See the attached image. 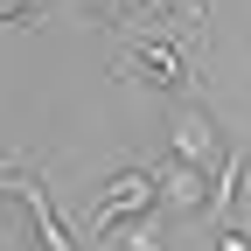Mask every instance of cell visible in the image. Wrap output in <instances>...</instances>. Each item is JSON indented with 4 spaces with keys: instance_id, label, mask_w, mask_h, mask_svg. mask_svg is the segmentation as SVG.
<instances>
[{
    "instance_id": "1",
    "label": "cell",
    "mask_w": 251,
    "mask_h": 251,
    "mask_svg": "<svg viewBox=\"0 0 251 251\" xmlns=\"http://www.w3.org/2000/svg\"><path fill=\"white\" fill-rule=\"evenodd\" d=\"M153 202H161V175L153 168H126L98 188V202H91V230L98 237H119V230H133L153 216Z\"/></svg>"
},
{
    "instance_id": "2",
    "label": "cell",
    "mask_w": 251,
    "mask_h": 251,
    "mask_svg": "<svg viewBox=\"0 0 251 251\" xmlns=\"http://www.w3.org/2000/svg\"><path fill=\"white\" fill-rule=\"evenodd\" d=\"M126 70H140L161 91H196V63H188L181 35H168V28H126Z\"/></svg>"
},
{
    "instance_id": "3",
    "label": "cell",
    "mask_w": 251,
    "mask_h": 251,
    "mask_svg": "<svg viewBox=\"0 0 251 251\" xmlns=\"http://www.w3.org/2000/svg\"><path fill=\"white\" fill-rule=\"evenodd\" d=\"M216 153H224V133H216V119H209L202 105H175L168 161H181V168H216Z\"/></svg>"
},
{
    "instance_id": "4",
    "label": "cell",
    "mask_w": 251,
    "mask_h": 251,
    "mask_svg": "<svg viewBox=\"0 0 251 251\" xmlns=\"http://www.w3.org/2000/svg\"><path fill=\"white\" fill-rule=\"evenodd\" d=\"M161 196H168L181 216H209V196H216V168H181V161H168V175H161Z\"/></svg>"
},
{
    "instance_id": "5",
    "label": "cell",
    "mask_w": 251,
    "mask_h": 251,
    "mask_svg": "<svg viewBox=\"0 0 251 251\" xmlns=\"http://www.w3.org/2000/svg\"><path fill=\"white\" fill-rule=\"evenodd\" d=\"M21 202H28V216H35V237H42V251H77L70 224H63V216H56V202H49V188H42L35 175H21Z\"/></svg>"
},
{
    "instance_id": "6",
    "label": "cell",
    "mask_w": 251,
    "mask_h": 251,
    "mask_svg": "<svg viewBox=\"0 0 251 251\" xmlns=\"http://www.w3.org/2000/svg\"><path fill=\"white\" fill-rule=\"evenodd\" d=\"M244 202V147H224V168H216V196H209V209H216V224Z\"/></svg>"
},
{
    "instance_id": "7",
    "label": "cell",
    "mask_w": 251,
    "mask_h": 251,
    "mask_svg": "<svg viewBox=\"0 0 251 251\" xmlns=\"http://www.w3.org/2000/svg\"><path fill=\"white\" fill-rule=\"evenodd\" d=\"M105 251H168V237H161V224H133V230H119Z\"/></svg>"
},
{
    "instance_id": "8",
    "label": "cell",
    "mask_w": 251,
    "mask_h": 251,
    "mask_svg": "<svg viewBox=\"0 0 251 251\" xmlns=\"http://www.w3.org/2000/svg\"><path fill=\"white\" fill-rule=\"evenodd\" d=\"M35 14H42V0H0V21L7 28H28Z\"/></svg>"
},
{
    "instance_id": "9",
    "label": "cell",
    "mask_w": 251,
    "mask_h": 251,
    "mask_svg": "<svg viewBox=\"0 0 251 251\" xmlns=\"http://www.w3.org/2000/svg\"><path fill=\"white\" fill-rule=\"evenodd\" d=\"M91 7H98V14H105V21H133V14H140V7H147V0H91Z\"/></svg>"
},
{
    "instance_id": "10",
    "label": "cell",
    "mask_w": 251,
    "mask_h": 251,
    "mask_svg": "<svg viewBox=\"0 0 251 251\" xmlns=\"http://www.w3.org/2000/svg\"><path fill=\"white\" fill-rule=\"evenodd\" d=\"M216 251H251V230H230V224H216Z\"/></svg>"
},
{
    "instance_id": "11",
    "label": "cell",
    "mask_w": 251,
    "mask_h": 251,
    "mask_svg": "<svg viewBox=\"0 0 251 251\" xmlns=\"http://www.w3.org/2000/svg\"><path fill=\"white\" fill-rule=\"evenodd\" d=\"M202 7H209V0H188V14H196V21H202Z\"/></svg>"
}]
</instances>
